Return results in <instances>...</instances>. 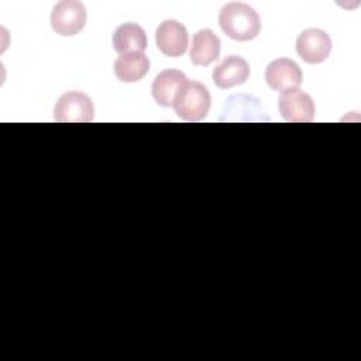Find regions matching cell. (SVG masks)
<instances>
[{
	"instance_id": "6da1fadb",
	"label": "cell",
	"mask_w": 361,
	"mask_h": 361,
	"mask_svg": "<svg viewBox=\"0 0 361 361\" xmlns=\"http://www.w3.org/2000/svg\"><path fill=\"white\" fill-rule=\"evenodd\" d=\"M219 24L228 38L243 42L254 39L261 31L258 13L241 1H231L223 6L219 13Z\"/></svg>"
},
{
	"instance_id": "7a4b0ae2",
	"label": "cell",
	"mask_w": 361,
	"mask_h": 361,
	"mask_svg": "<svg viewBox=\"0 0 361 361\" xmlns=\"http://www.w3.org/2000/svg\"><path fill=\"white\" fill-rule=\"evenodd\" d=\"M212 96L207 87L200 82L186 80L172 107L182 120L199 121L207 116Z\"/></svg>"
},
{
	"instance_id": "3957f363",
	"label": "cell",
	"mask_w": 361,
	"mask_h": 361,
	"mask_svg": "<svg viewBox=\"0 0 361 361\" xmlns=\"http://www.w3.org/2000/svg\"><path fill=\"white\" fill-rule=\"evenodd\" d=\"M93 114L92 99L78 90L63 93L54 107V118L59 123H89L93 120Z\"/></svg>"
},
{
	"instance_id": "277c9868",
	"label": "cell",
	"mask_w": 361,
	"mask_h": 361,
	"mask_svg": "<svg viewBox=\"0 0 361 361\" xmlns=\"http://www.w3.org/2000/svg\"><path fill=\"white\" fill-rule=\"evenodd\" d=\"M86 8L80 1L62 0L51 11V27L62 37H72L80 32L86 24Z\"/></svg>"
},
{
	"instance_id": "5b68a950",
	"label": "cell",
	"mask_w": 361,
	"mask_h": 361,
	"mask_svg": "<svg viewBox=\"0 0 361 361\" xmlns=\"http://www.w3.org/2000/svg\"><path fill=\"white\" fill-rule=\"evenodd\" d=\"M278 107L282 118L286 121L309 123L314 117V102L312 96L299 87L282 92Z\"/></svg>"
},
{
	"instance_id": "8992f818",
	"label": "cell",
	"mask_w": 361,
	"mask_h": 361,
	"mask_svg": "<svg viewBox=\"0 0 361 361\" xmlns=\"http://www.w3.org/2000/svg\"><path fill=\"white\" fill-rule=\"evenodd\" d=\"M331 51L329 34L320 28H307L296 38V52L307 63H320L326 61Z\"/></svg>"
},
{
	"instance_id": "52a82bcc",
	"label": "cell",
	"mask_w": 361,
	"mask_h": 361,
	"mask_svg": "<svg viewBox=\"0 0 361 361\" xmlns=\"http://www.w3.org/2000/svg\"><path fill=\"white\" fill-rule=\"evenodd\" d=\"M302 79V69L293 59L289 58L274 59L265 69V80L268 86L281 93L289 89H298Z\"/></svg>"
},
{
	"instance_id": "ba28073f",
	"label": "cell",
	"mask_w": 361,
	"mask_h": 361,
	"mask_svg": "<svg viewBox=\"0 0 361 361\" xmlns=\"http://www.w3.org/2000/svg\"><path fill=\"white\" fill-rule=\"evenodd\" d=\"M155 42L164 55L176 58L186 52L189 35L182 23L176 20H165L155 31Z\"/></svg>"
},
{
	"instance_id": "9c48e42d",
	"label": "cell",
	"mask_w": 361,
	"mask_h": 361,
	"mask_svg": "<svg viewBox=\"0 0 361 361\" xmlns=\"http://www.w3.org/2000/svg\"><path fill=\"white\" fill-rule=\"evenodd\" d=\"M186 80V75L178 69H165L159 72L155 76L151 87L154 100L164 107H172Z\"/></svg>"
},
{
	"instance_id": "30bf717a",
	"label": "cell",
	"mask_w": 361,
	"mask_h": 361,
	"mask_svg": "<svg viewBox=\"0 0 361 361\" xmlns=\"http://www.w3.org/2000/svg\"><path fill=\"white\" fill-rule=\"evenodd\" d=\"M248 76L250 65L244 58L238 55H230L224 58V61L219 63L212 73L214 85L220 89H230L241 85L248 79Z\"/></svg>"
},
{
	"instance_id": "8fae6325",
	"label": "cell",
	"mask_w": 361,
	"mask_h": 361,
	"mask_svg": "<svg viewBox=\"0 0 361 361\" xmlns=\"http://www.w3.org/2000/svg\"><path fill=\"white\" fill-rule=\"evenodd\" d=\"M220 38L210 30H199L192 39L190 48V61L197 66H207L214 62L220 55Z\"/></svg>"
},
{
	"instance_id": "7c38bea8",
	"label": "cell",
	"mask_w": 361,
	"mask_h": 361,
	"mask_svg": "<svg viewBox=\"0 0 361 361\" xmlns=\"http://www.w3.org/2000/svg\"><path fill=\"white\" fill-rule=\"evenodd\" d=\"M149 71V59L144 52L121 54L114 62V73L120 82L134 83Z\"/></svg>"
},
{
	"instance_id": "4fadbf2b",
	"label": "cell",
	"mask_w": 361,
	"mask_h": 361,
	"mask_svg": "<svg viewBox=\"0 0 361 361\" xmlns=\"http://www.w3.org/2000/svg\"><path fill=\"white\" fill-rule=\"evenodd\" d=\"M113 45L120 55L128 52H144L147 48V34L138 24L124 23L116 28L113 34Z\"/></svg>"
}]
</instances>
